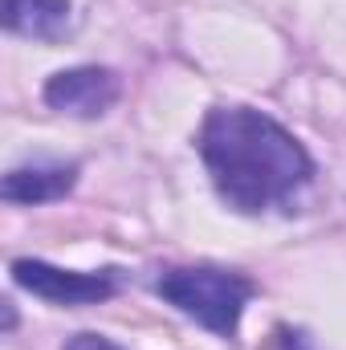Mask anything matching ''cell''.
Instances as JSON below:
<instances>
[{"instance_id": "obj_1", "label": "cell", "mask_w": 346, "mask_h": 350, "mask_svg": "<svg viewBox=\"0 0 346 350\" xmlns=\"http://www.w3.org/2000/svg\"><path fill=\"white\" fill-rule=\"evenodd\" d=\"M196 151L216 196L245 216L289 208L314 183V159L302 139L253 106H212L200 122Z\"/></svg>"}, {"instance_id": "obj_2", "label": "cell", "mask_w": 346, "mask_h": 350, "mask_svg": "<svg viewBox=\"0 0 346 350\" xmlns=\"http://www.w3.org/2000/svg\"><path fill=\"white\" fill-rule=\"evenodd\" d=\"M155 293L175 306L183 318L200 322L216 338H237L245 306L253 301L257 285L237 269L216 265H172L155 277Z\"/></svg>"}, {"instance_id": "obj_3", "label": "cell", "mask_w": 346, "mask_h": 350, "mask_svg": "<svg viewBox=\"0 0 346 350\" xmlns=\"http://www.w3.org/2000/svg\"><path fill=\"white\" fill-rule=\"evenodd\" d=\"M8 269H12V281L21 289H29L41 301H53V306H94V301L114 297L122 285L118 269L78 273V269H62V265H49L41 257H16Z\"/></svg>"}, {"instance_id": "obj_4", "label": "cell", "mask_w": 346, "mask_h": 350, "mask_svg": "<svg viewBox=\"0 0 346 350\" xmlns=\"http://www.w3.org/2000/svg\"><path fill=\"white\" fill-rule=\"evenodd\" d=\"M122 94V78L110 66H74L53 74L41 98L49 110L57 114H74V118H102Z\"/></svg>"}, {"instance_id": "obj_5", "label": "cell", "mask_w": 346, "mask_h": 350, "mask_svg": "<svg viewBox=\"0 0 346 350\" xmlns=\"http://www.w3.org/2000/svg\"><path fill=\"white\" fill-rule=\"evenodd\" d=\"M78 163H29V167H12L0 183V196L8 204H53L66 200L78 183Z\"/></svg>"}, {"instance_id": "obj_6", "label": "cell", "mask_w": 346, "mask_h": 350, "mask_svg": "<svg viewBox=\"0 0 346 350\" xmlns=\"http://www.w3.org/2000/svg\"><path fill=\"white\" fill-rule=\"evenodd\" d=\"M4 29L29 41H57L70 29V0H4Z\"/></svg>"}, {"instance_id": "obj_7", "label": "cell", "mask_w": 346, "mask_h": 350, "mask_svg": "<svg viewBox=\"0 0 346 350\" xmlns=\"http://www.w3.org/2000/svg\"><path fill=\"white\" fill-rule=\"evenodd\" d=\"M66 350H118V347L110 338H102V334H74L66 342Z\"/></svg>"}, {"instance_id": "obj_8", "label": "cell", "mask_w": 346, "mask_h": 350, "mask_svg": "<svg viewBox=\"0 0 346 350\" xmlns=\"http://www.w3.org/2000/svg\"><path fill=\"white\" fill-rule=\"evenodd\" d=\"M281 350H302V334H289V330H281Z\"/></svg>"}, {"instance_id": "obj_9", "label": "cell", "mask_w": 346, "mask_h": 350, "mask_svg": "<svg viewBox=\"0 0 346 350\" xmlns=\"http://www.w3.org/2000/svg\"><path fill=\"white\" fill-rule=\"evenodd\" d=\"M16 326V310H12V301H4V330H12Z\"/></svg>"}]
</instances>
